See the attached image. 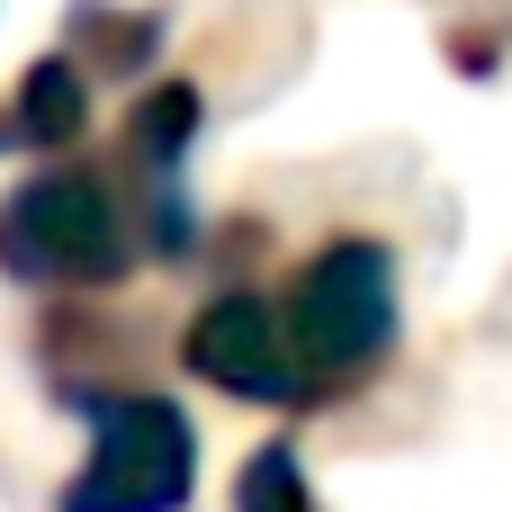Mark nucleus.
<instances>
[{"label": "nucleus", "mask_w": 512, "mask_h": 512, "mask_svg": "<svg viewBox=\"0 0 512 512\" xmlns=\"http://www.w3.org/2000/svg\"><path fill=\"white\" fill-rule=\"evenodd\" d=\"M189 360H198V378H216L234 396H261V405L306 396V360H297V342L270 333L261 297H216L198 315V333H189Z\"/></svg>", "instance_id": "4"}, {"label": "nucleus", "mask_w": 512, "mask_h": 512, "mask_svg": "<svg viewBox=\"0 0 512 512\" xmlns=\"http://www.w3.org/2000/svg\"><path fill=\"white\" fill-rule=\"evenodd\" d=\"M243 512H306V477H297V450L288 441H270L252 468H243Z\"/></svg>", "instance_id": "6"}, {"label": "nucleus", "mask_w": 512, "mask_h": 512, "mask_svg": "<svg viewBox=\"0 0 512 512\" xmlns=\"http://www.w3.org/2000/svg\"><path fill=\"white\" fill-rule=\"evenodd\" d=\"M126 261V216L90 171H45L0 207V270L36 288H90L117 279Z\"/></svg>", "instance_id": "1"}, {"label": "nucleus", "mask_w": 512, "mask_h": 512, "mask_svg": "<svg viewBox=\"0 0 512 512\" xmlns=\"http://www.w3.org/2000/svg\"><path fill=\"white\" fill-rule=\"evenodd\" d=\"M81 72L63 63V54H45L36 72H27V90H18V108H9V126H18V144H63V135H81Z\"/></svg>", "instance_id": "5"}, {"label": "nucleus", "mask_w": 512, "mask_h": 512, "mask_svg": "<svg viewBox=\"0 0 512 512\" xmlns=\"http://www.w3.org/2000/svg\"><path fill=\"white\" fill-rule=\"evenodd\" d=\"M396 333V261L378 243H333L297 288V360L306 369H360Z\"/></svg>", "instance_id": "3"}, {"label": "nucleus", "mask_w": 512, "mask_h": 512, "mask_svg": "<svg viewBox=\"0 0 512 512\" xmlns=\"http://www.w3.org/2000/svg\"><path fill=\"white\" fill-rule=\"evenodd\" d=\"M189 468H198V441H189L180 405H162V396L99 405L90 414V459H81L63 512H180Z\"/></svg>", "instance_id": "2"}]
</instances>
